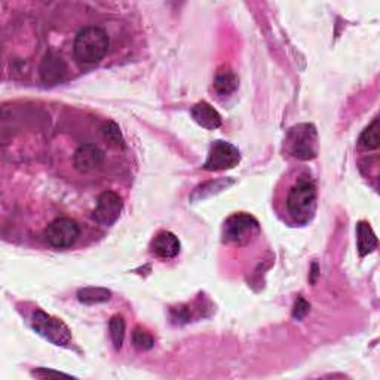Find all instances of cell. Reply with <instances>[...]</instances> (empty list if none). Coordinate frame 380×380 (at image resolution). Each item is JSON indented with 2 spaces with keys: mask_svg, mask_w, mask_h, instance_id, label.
<instances>
[{
  "mask_svg": "<svg viewBox=\"0 0 380 380\" xmlns=\"http://www.w3.org/2000/svg\"><path fill=\"white\" fill-rule=\"evenodd\" d=\"M195 122L205 129H217L221 125V116L214 107L205 101L195 104L190 110Z\"/></svg>",
  "mask_w": 380,
  "mask_h": 380,
  "instance_id": "8fae6325",
  "label": "cell"
},
{
  "mask_svg": "<svg viewBox=\"0 0 380 380\" xmlns=\"http://www.w3.org/2000/svg\"><path fill=\"white\" fill-rule=\"evenodd\" d=\"M41 370L43 372V374L41 376H67L64 373H59V372H50V370H45V368H41Z\"/></svg>",
  "mask_w": 380,
  "mask_h": 380,
  "instance_id": "44dd1931",
  "label": "cell"
},
{
  "mask_svg": "<svg viewBox=\"0 0 380 380\" xmlns=\"http://www.w3.org/2000/svg\"><path fill=\"white\" fill-rule=\"evenodd\" d=\"M309 309H311V305H309L305 299H302V297H300V299L297 300L295 305H294L293 316H294L295 319H303V318L307 315Z\"/></svg>",
  "mask_w": 380,
  "mask_h": 380,
  "instance_id": "ffe728a7",
  "label": "cell"
},
{
  "mask_svg": "<svg viewBox=\"0 0 380 380\" xmlns=\"http://www.w3.org/2000/svg\"><path fill=\"white\" fill-rule=\"evenodd\" d=\"M288 216L295 223H306L311 220L316 207V189L309 177H300L288 190L285 198Z\"/></svg>",
  "mask_w": 380,
  "mask_h": 380,
  "instance_id": "6da1fadb",
  "label": "cell"
},
{
  "mask_svg": "<svg viewBox=\"0 0 380 380\" xmlns=\"http://www.w3.org/2000/svg\"><path fill=\"white\" fill-rule=\"evenodd\" d=\"M360 146L368 150L379 147V119L377 117L363 131V134L360 137Z\"/></svg>",
  "mask_w": 380,
  "mask_h": 380,
  "instance_id": "2e32d148",
  "label": "cell"
},
{
  "mask_svg": "<svg viewBox=\"0 0 380 380\" xmlns=\"http://www.w3.org/2000/svg\"><path fill=\"white\" fill-rule=\"evenodd\" d=\"M288 150L295 158L309 161L316 156L318 150V138H316V129L314 125L302 124L294 126L287 138Z\"/></svg>",
  "mask_w": 380,
  "mask_h": 380,
  "instance_id": "3957f363",
  "label": "cell"
},
{
  "mask_svg": "<svg viewBox=\"0 0 380 380\" xmlns=\"http://www.w3.org/2000/svg\"><path fill=\"white\" fill-rule=\"evenodd\" d=\"M109 330H110V336H112L115 348L121 349L124 339H125V321H124V318L121 315H115L109 323Z\"/></svg>",
  "mask_w": 380,
  "mask_h": 380,
  "instance_id": "e0dca14e",
  "label": "cell"
},
{
  "mask_svg": "<svg viewBox=\"0 0 380 380\" xmlns=\"http://www.w3.org/2000/svg\"><path fill=\"white\" fill-rule=\"evenodd\" d=\"M110 291L105 288H95V287H89V288H82L78 293L79 302L85 303V305H95V303H104L110 299Z\"/></svg>",
  "mask_w": 380,
  "mask_h": 380,
  "instance_id": "9a60e30c",
  "label": "cell"
},
{
  "mask_svg": "<svg viewBox=\"0 0 380 380\" xmlns=\"http://www.w3.org/2000/svg\"><path fill=\"white\" fill-rule=\"evenodd\" d=\"M133 343L134 346L140 351H147V349H152L153 344H154V340L152 337L150 332H147L145 328L141 327H137L133 332Z\"/></svg>",
  "mask_w": 380,
  "mask_h": 380,
  "instance_id": "ac0fdd59",
  "label": "cell"
},
{
  "mask_svg": "<svg viewBox=\"0 0 380 380\" xmlns=\"http://www.w3.org/2000/svg\"><path fill=\"white\" fill-rule=\"evenodd\" d=\"M33 328L43 336L46 340H50L55 344H67L71 339L70 330L63 323L61 319H57L51 315H48L43 311H36L31 319Z\"/></svg>",
  "mask_w": 380,
  "mask_h": 380,
  "instance_id": "277c9868",
  "label": "cell"
},
{
  "mask_svg": "<svg viewBox=\"0 0 380 380\" xmlns=\"http://www.w3.org/2000/svg\"><path fill=\"white\" fill-rule=\"evenodd\" d=\"M236 88H238V79L233 71L226 67L219 70L216 79H214V89H216V92L226 97V95L233 94Z\"/></svg>",
  "mask_w": 380,
  "mask_h": 380,
  "instance_id": "5bb4252c",
  "label": "cell"
},
{
  "mask_svg": "<svg viewBox=\"0 0 380 380\" xmlns=\"http://www.w3.org/2000/svg\"><path fill=\"white\" fill-rule=\"evenodd\" d=\"M103 161H104L103 150L98 146L92 145V142H85V145L79 146L73 154L75 168L83 174L98 168Z\"/></svg>",
  "mask_w": 380,
  "mask_h": 380,
  "instance_id": "9c48e42d",
  "label": "cell"
},
{
  "mask_svg": "<svg viewBox=\"0 0 380 380\" xmlns=\"http://www.w3.org/2000/svg\"><path fill=\"white\" fill-rule=\"evenodd\" d=\"M152 248L161 258H174L180 253V241L171 232H161L153 240Z\"/></svg>",
  "mask_w": 380,
  "mask_h": 380,
  "instance_id": "7c38bea8",
  "label": "cell"
},
{
  "mask_svg": "<svg viewBox=\"0 0 380 380\" xmlns=\"http://www.w3.org/2000/svg\"><path fill=\"white\" fill-rule=\"evenodd\" d=\"M316 275H318V265H314L312 266V282H315L316 281Z\"/></svg>",
  "mask_w": 380,
  "mask_h": 380,
  "instance_id": "7402d4cb",
  "label": "cell"
},
{
  "mask_svg": "<svg viewBox=\"0 0 380 380\" xmlns=\"http://www.w3.org/2000/svg\"><path fill=\"white\" fill-rule=\"evenodd\" d=\"M356 244H358V251L361 256L370 254L377 247V238L370 224L365 221H360L356 226Z\"/></svg>",
  "mask_w": 380,
  "mask_h": 380,
  "instance_id": "4fadbf2b",
  "label": "cell"
},
{
  "mask_svg": "<svg viewBox=\"0 0 380 380\" xmlns=\"http://www.w3.org/2000/svg\"><path fill=\"white\" fill-rule=\"evenodd\" d=\"M39 73L45 83H51V85H54V83H59L64 80L67 75V66L61 57H58L55 52L50 51L42 59Z\"/></svg>",
  "mask_w": 380,
  "mask_h": 380,
  "instance_id": "30bf717a",
  "label": "cell"
},
{
  "mask_svg": "<svg viewBox=\"0 0 380 380\" xmlns=\"http://www.w3.org/2000/svg\"><path fill=\"white\" fill-rule=\"evenodd\" d=\"M258 231V221L249 214H233L224 223L223 238L226 242L241 244Z\"/></svg>",
  "mask_w": 380,
  "mask_h": 380,
  "instance_id": "8992f818",
  "label": "cell"
},
{
  "mask_svg": "<svg viewBox=\"0 0 380 380\" xmlns=\"http://www.w3.org/2000/svg\"><path fill=\"white\" fill-rule=\"evenodd\" d=\"M103 134L115 146H124V137L121 133V128H119L115 122H105L103 126Z\"/></svg>",
  "mask_w": 380,
  "mask_h": 380,
  "instance_id": "d6986e66",
  "label": "cell"
},
{
  "mask_svg": "<svg viewBox=\"0 0 380 380\" xmlns=\"http://www.w3.org/2000/svg\"><path fill=\"white\" fill-rule=\"evenodd\" d=\"M240 161H241L240 150H238L233 145H231V142L219 140L214 141L211 145L204 168L207 171L231 170L240 163Z\"/></svg>",
  "mask_w": 380,
  "mask_h": 380,
  "instance_id": "5b68a950",
  "label": "cell"
},
{
  "mask_svg": "<svg viewBox=\"0 0 380 380\" xmlns=\"http://www.w3.org/2000/svg\"><path fill=\"white\" fill-rule=\"evenodd\" d=\"M122 208V198L116 192L107 190V192L100 195L97 200V207L94 210V219L101 226H112L113 223H116L119 216H121Z\"/></svg>",
  "mask_w": 380,
  "mask_h": 380,
  "instance_id": "ba28073f",
  "label": "cell"
},
{
  "mask_svg": "<svg viewBox=\"0 0 380 380\" xmlns=\"http://www.w3.org/2000/svg\"><path fill=\"white\" fill-rule=\"evenodd\" d=\"M80 235L79 226L71 219H57L46 228L45 238L54 248L71 247Z\"/></svg>",
  "mask_w": 380,
  "mask_h": 380,
  "instance_id": "52a82bcc",
  "label": "cell"
},
{
  "mask_svg": "<svg viewBox=\"0 0 380 380\" xmlns=\"http://www.w3.org/2000/svg\"><path fill=\"white\" fill-rule=\"evenodd\" d=\"M109 36L103 29L89 26L78 33L73 52L78 61L83 64H95L105 57L107 51H109Z\"/></svg>",
  "mask_w": 380,
  "mask_h": 380,
  "instance_id": "7a4b0ae2",
  "label": "cell"
}]
</instances>
